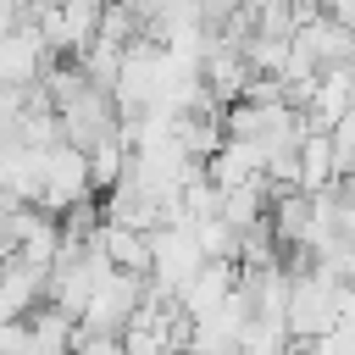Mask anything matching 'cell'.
<instances>
[{
	"mask_svg": "<svg viewBox=\"0 0 355 355\" xmlns=\"http://www.w3.org/2000/svg\"><path fill=\"white\" fill-rule=\"evenodd\" d=\"M338 288L344 283H333L327 272L294 266V288H288V311H283L294 344H311V338H322V333L338 327Z\"/></svg>",
	"mask_w": 355,
	"mask_h": 355,
	"instance_id": "6da1fadb",
	"label": "cell"
},
{
	"mask_svg": "<svg viewBox=\"0 0 355 355\" xmlns=\"http://www.w3.org/2000/svg\"><path fill=\"white\" fill-rule=\"evenodd\" d=\"M200 266H205V250H200V239H194V222H166V227L150 233V272H144V277H150L155 294L178 300Z\"/></svg>",
	"mask_w": 355,
	"mask_h": 355,
	"instance_id": "7a4b0ae2",
	"label": "cell"
},
{
	"mask_svg": "<svg viewBox=\"0 0 355 355\" xmlns=\"http://www.w3.org/2000/svg\"><path fill=\"white\" fill-rule=\"evenodd\" d=\"M55 116H61L67 144H78V150H94L100 139L122 133V111H116L111 89H100V83H83V89H72L67 100H55Z\"/></svg>",
	"mask_w": 355,
	"mask_h": 355,
	"instance_id": "3957f363",
	"label": "cell"
},
{
	"mask_svg": "<svg viewBox=\"0 0 355 355\" xmlns=\"http://www.w3.org/2000/svg\"><path fill=\"white\" fill-rule=\"evenodd\" d=\"M144 294H150V277L111 266V272L94 283V294H89V311L78 316V327H83V333H116V338H122V327L133 322V311L144 305Z\"/></svg>",
	"mask_w": 355,
	"mask_h": 355,
	"instance_id": "277c9868",
	"label": "cell"
},
{
	"mask_svg": "<svg viewBox=\"0 0 355 355\" xmlns=\"http://www.w3.org/2000/svg\"><path fill=\"white\" fill-rule=\"evenodd\" d=\"M105 6H111V0H55V6L33 11V22H39V33H44V44H50V55H72V61H78V55L100 39Z\"/></svg>",
	"mask_w": 355,
	"mask_h": 355,
	"instance_id": "5b68a950",
	"label": "cell"
},
{
	"mask_svg": "<svg viewBox=\"0 0 355 355\" xmlns=\"http://www.w3.org/2000/svg\"><path fill=\"white\" fill-rule=\"evenodd\" d=\"M94 194V183H89V150H78V144H50L44 150V189H39V211H50V216H67L72 205H83Z\"/></svg>",
	"mask_w": 355,
	"mask_h": 355,
	"instance_id": "8992f818",
	"label": "cell"
},
{
	"mask_svg": "<svg viewBox=\"0 0 355 355\" xmlns=\"http://www.w3.org/2000/svg\"><path fill=\"white\" fill-rule=\"evenodd\" d=\"M355 105V61H338V67H322L316 72V89H311V105H305V122L333 133V122Z\"/></svg>",
	"mask_w": 355,
	"mask_h": 355,
	"instance_id": "52a82bcc",
	"label": "cell"
},
{
	"mask_svg": "<svg viewBox=\"0 0 355 355\" xmlns=\"http://www.w3.org/2000/svg\"><path fill=\"white\" fill-rule=\"evenodd\" d=\"M294 44H300V50H311V55H316V67H338V61H349V55H355V28H349V22H338L333 11H316V17H305V22L294 28Z\"/></svg>",
	"mask_w": 355,
	"mask_h": 355,
	"instance_id": "ba28073f",
	"label": "cell"
},
{
	"mask_svg": "<svg viewBox=\"0 0 355 355\" xmlns=\"http://www.w3.org/2000/svg\"><path fill=\"white\" fill-rule=\"evenodd\" d=\"M205 178L216 183V189H239V183H261L266 178V150L255 144V139H222V150L205 161Z\"/></svg>",
	"mask_w": 355,
	"mask_h": 355,
	"instance_id": "9c48e42d",
	"label": "cell"
},
{
	"mask_svg": "<svg viewBox=\"0 0 355 355\" xmlns=\"http://www.w3.org/2000/svg\"><path fill=\"white\" fill-rule=\"evenodd\" d=\"M233 288H239V261H205V266L189 277V288L178 294V311L200 322V316H211Z\"/></svg>",
	"mask_w": 355,
	"mask_h": 355,
	"instance_id": "30bf717a",
	"label": "cell"
},
{
	"mask_svg": "<svg viewBox=\"0 0 355 355\" xmlns=\"http://www.w3.org/2000/svg\"><path fill=\"white\" fill-rule=\"evenodd\" d=\"M94 244L105 250V261H111V266L139 272V277L150 272V233H139V227H128V222H105V216H100Z\"/></svg>",
	"mask_w": 355,
	"mask_h": 355,
	"instance_id": "8fae6325",
	"label": "cell"
},
{
	"mask_svg": "<svg viewBox=\"0 0 355 355\" xmlns=\"http://www.w3.org/2000/svg\"><path fill=\"white\" fill-rule=\"evenodd\" d=\"M300 189L305 194H322V189H338V155H333V133L311 128L300 139Z\"/></svg>",
	"mask_w": 355,
	"mask_h": 355,
	"instance_id": "7c38bea8",
	"label": "cell"
},
{
	"mask_svg": "<svg viewBox=\"0 0 355 355\" xmlns=\"http://www.w3.org/2000/svg\"><path fill=\"white\" fill-rule=\"evenodd\" d=\"M128 166H133V150H128V139H122V133L100 139V144L89 150V183H94V194H111V189L128 178Z\"/></svg>",
	"mask_w": 355,
	"mask_h": 355,
	"instance_id": "4fadbf2b",
	"label": "cell"
},
{
	"mask_svg": "<svg viewBox=\"0 0 355 355\" xmlns=\"http://www.w3.org/2000/svg\"><path fill=\"white\" fill-rule=\"evenodd\" d=\"M72 355H128V344H122L116 333H83V327H78Z\"/></svg>",
	"mask_w": 355,
	"mask_h": 355,
	"instance_id": "5bb4252c",
	"label": "cell"
},
{
	"mask_svg": "<svg viewBox=\"0 0 355 355\" xmlns=\"http://www.w3.org/2000/svg\"><path fill=\"white\" fill-rule=\"evenodd\" d=\"M0 355H33V327H28V316L0 327Z\"/></svg>",
	"mask_w": 355,
	"mask_h": 355,
	"instance_id": "9a60e30c",
	"label": "cell"
},
{
	"mask_svg": "<svg viewBox=\"0 0 355 355\" xmlns=\"http://www.w3.org/2000/svg\"><path fill=\"white\" fill-rule=\"evenodd\" d=\"M338 327H344V333H355V283H344V288H338Z\"/></svg>",
	"mask_w": 355,
	"mask_h": 355,
	"instance_id": "2e32d148",
	"label": "cell"
},
{
	"mask_svg": "<svg viewBox=\"0 0 355 355\" xmlns=\"http://www.w3.org/2000/svg\"><path fill=\"white\" fill-rule=\"evenodd\" d=\"M316 11H327V0H294V17H300V22L316 17Z\"/></svg>",
	"mask_w": 355,
	"mask_h": 355,
	"instance_id": "e0dca14e",
	"label": "cell"
}]
</instances>
